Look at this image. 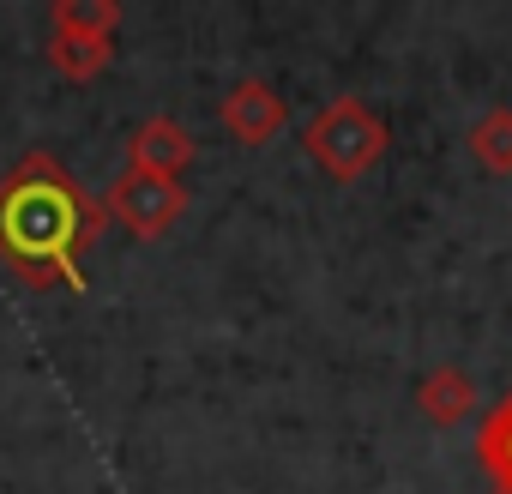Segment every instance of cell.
<instances>
[{"label": "cell", "mask_w": 512, "mask_h": 494, "mask_svg": "<svg viewBox=\"0 0 512 494\" xmlns=\"http://www.w3.org/2000/svg\"><path fill=\"white\" fill-rule=\"evenodd\" d=\"M109 229V205L55 157L25 151L0 175V266L19 272L31 290L85 296V254Z\"/></svg>", "instance_id": "obj_1"}, {"label": "cell", "mask_w": 512, "mask_h": 494, "mask_svg": "<svg viewBox=\"0 0 512 494\" xmlns=\"http://www.w3.org/2000/svg\"><path fill=\"white\" fill-rule=\"evenodd\" d=\"M386 145H392V133H386V121L362 103V97H332L314 121H308V133H302V151L320 163V175H332V181H362L380 157H386Z\"/></svg>", "instance_id": "obj_2"}, {"label": "cell", "mask_w": 512, "mask_h": 494, "mask_svg": "<svg viewBox=\"0 0 512 494\" xmlns=\"http://www.w3.org/2000/svg\"><path fill=\"white\" fill-rule=\"evenodd\" d=\"M109 217H121L139 241H163L175 223H181V211H187V181H175V175H157V169H145V163H127L121 175H115V187H109Z\"/></svg>", "instance_id": "obj_3"}, {"label": "cell", "mask_w": 512, "mask_h": 494, "mask_svg": "<svg viewBox=\"0 0 512 494\" xmlns=\"http://www.w3.org/2000/svg\"><path fill=\"white\" fill-rule=\"evenodd\" d=\"M217 121H223V133H229L235 145L260 151V145H272V139L284 133V97H278L266 79H241V85H229Z\"/></svg>", "instance_id": "obj_4"}, {"label": "cell", "mask_w": 512, "mask_h": 494, "mask_svg": "<svg viewBox=\"0 0 512 494\" xmlns=\"http://www.w3.org/2000/svg\"><path fill=\"white\" fill-rule=\"evenodd\" d=\"M193 133L181 127V121H169V115H151V121H139L133 127V139H127V163H145V169H157V175H187V163H193Z\"/></svg>", "instance_id": "obj_5"}, {"label": "cell", "mask_w": 512, "mask_h": 494, "mask_svg": "<svg viewBox=\"0 0 512 494\" xmlns=\"http://www.w3.org/2000/svg\"><path fill=\"white\" fill-rule=\"evenodd\" d=\"M416 410L434 422V428H464L470 410H476V380L464 368H434L422 386H416Z\"/></svg>", "instance_id": "obj_6"}, {"label": "cell", "mask_w": 512, "mask_h": 494, "mask_svg": "<svg viewBox=\"0 0 512 494\" xmlns=\"http://www.w3.org/2000/svg\"><path fill=\"white\" fill-rule=\"evenodd\" d=\"M49 31L55 37L115 43V31H121V0H55V7H49Z\"/></svg>", "instance_id": "obj_7"}, {"label": "cell", "mask_w": 512, "mask_h": 494, "mask_svg": "<svg viewBox=\"0 0 512 494\" xmlns=\"http://www.w3.org/2000/svg\"><path fill=\"white\" fill-rule=\"evenodd\" d=\"M476 464L488 470V482L500 494H512V392L482 416V428H476Z\"/></svg>", "instance_id": "obj_8"}, {"label": "cell", "mask_w": 512, "mask_h": 494, "mask_svg": "<svg viewBox=\"0 0 512 494\" xmlns=\"http://www.w3.org/2000/svg\"><path fill=\"white\" fill-rule=\"evenodd\" d=\"M49 67L61 73V79H73V85H85V79H97L109 61H115V43H91V37H55L49 31Z\"/></svg>", "instance_id": "obj_9"}, {"label": "cell", "mask_w": 512, "mask_h": 494, "mask_svg": "<svg viewBox=\"0 0 512 494\" xmlns=\"http://www.w3.org/2000/svg\"><path fill=\"white\" fill-rule=\"evenodd\" d=\"M470 157L488 169V175H512V109H488L470 121Z\"/></svg>", "instance_id": "obj_10"}]
</instances>
